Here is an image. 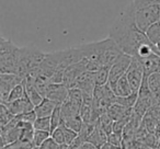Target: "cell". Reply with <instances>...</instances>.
<instances>
[{"label": "cell", "instance_id": "cell-1", "mask_svg": "<svg viewBox=\"0 0 160 149\" xmlns=\"http://www.w3.org/2000/svg\"><path fill=\"white\" fill-rule=\"evenodd\" d=\"M135 11L133 1H131L114 21L109 32V37L118 45L123 53L132 57H137L138 51L142 45H153L146 33L138 29Z\"/></svg>", "mask_w": 160, "mask_h": 149}, {"label": "cell", "instance_id": "cell-2", "mask_svg": "<svg viewBox=\"0 0 160 149\" xmlns=\"http://www.w3.org/2000/svg\"><path fill=\"white\" fill-rule=\"evenodd\" d=\"M45 56L46 53L36 47H20L13 73L25 78L30 71L41 66Z\"/></svg>", "mask_w": 160, "mask_h": 149}, {"label": "cell", "instance_id": "cell-3", "mask_svg": "<svg viewBox=\"0 0 160 149\" xmlns=\"http://www.w3.org/2000/svg\"><path fill=\"white\" fill-rule=\"evenodd\" d=\"M20 47L14 45L11 41L0 40V72L13 73L16 62L18 59V53Z\"/></svg>", "mask_w": 160, "mask_h": 149}, {"label": "cell", "instance_id": "cell-4", "mask_svg": "<svg viewBox=\"0 0 160 149\" xmlns=\"http://www.w3.org/2000/svg\"><path fill=\"white\" fill-rule=\"evenodd\" d=\"M135 20L138 29L146 33L151 25L160 21V5H151L136 9Z\"/></svg>", "mask_w": 160, "mask_h": 149}, {"label": "cell", "instance_id": "cell-5", "mask_svg": "<svg viewBox=\"0 0 160 149\" xmlns=\"http://www.w3.org/2000/svg\"><path fill=\"white\" fill-rule=\"evenodd\" d=\"M126 77L128 79V82L131 85L133 92H138L142 85V81L146 78L144 67L138 58L133 57L128 70L126 72Z\"/></svg>", "mask_w": 160, "mask_h": 149}, {"label": "cell", "instance_id": "cell-6", "mask_svg": "<svg viewBox=\"0 0 160 149\" xmlns=\"http://www.w3.org/2000/svg\"><path fill=\"white\" fill-rule=\"evenodd\" d=\"M133 60V57L126 54H123L111 67H110V78H109V83L108 85L110 87L114 86L116 83V81L123 77L124 75H126L127 70H128L131 62Z\"/></svg>", "mask_w": 160, "mask_h": 149}, {"label": "cell", "instance_id": "cell-7", "mask_svg": "<svg viewBox=\"0 0 160 149\" xmlns=\"http://www.w3.org/2000/svg\"><path fill=\"white\" fill-rule=\"evenodd\" d=\"M24 78L18 76L16 73H2L0 72V99L1 103L5 104L8 100L11 90L16 86L23 83Z\"/></svg>", "mask_w": 160, "mask_h": 149}, {"label": "cell", "instance_id": "cell-8", "mask_svg": "<svg viewBox=\"0 0 160 149\" xmlns=\"http://www.w3.org/2000/svg\"><path fill=\"white\" fill-rule=\"evenodd\" d=\"M87 71V68H86V64L85 62L80 60L79 62H76V64H72L70 66H68L65 70V76H64V85L66 86L67 88L71 89V88L75 87V83L77 81V79L80 77V75L82 72Z\"/></svg>", "mask_w": 160, "mask_h": 149}, {"label": "cell", "instance_id": "cell-9", "mask_svg": "<svg viewBox=\"0 0 160 149\" xmlns=\"http://www.w3.org/2000/svg\"><path fill=\"white\" fill-rule=\"evenodd\" d=\"M69 88H67L64 83H54L51 82L46 92L45 98L54 101L57 105H62V103L68 99Z\"/></svg>", "mask_w": 160, "mask_h": 149}, {"label": "cell", "instance_id": "cell-10", "mask_svg": "<svg viewBox=\"0 0 160 149\" xmlns=\"http://www.w3.org/2000/svg\"><path fill=\"white\" fill-rule=\"evenodd\" d=\"M8 107V109L10 110L13 115H22V114H25L28 112H31L34 110V104L31 102L29 98L27 96L22 99H19V100H16L13 102H10L6 104Z\"/></svg>", "mask_w": 160, "mask_h": 149}, {"label": "cell", "instance_id": "cell-11", "mask_svg": "<svg viewBox=\"0 0 160 149\" xmlns=\"http://www.w3.org/2000/svg\"><path fill=\"white\" fill-rule=\"evenodd\" d=\"M144 67L145 75L149 76L152 73H160V54L152 53L146 58L139 59Z\"/></svg>", "mask_w": 160, "mask_h": 149}, {"label": "cell", "instance_id": "cell-12", "mask_svg": "<svg viewBox=\"0 0 160 149\" xmlns=\"http://www.w3.org/2000/svg\"><path fill=\"white\" fill-rule=\"evenodd\" d=\"M57 107L58 105L54 101L44 98V100L40 104L34 107V111H35L38 117H51Z\"/></svg>", "mask_w": 160, "mask_h": 149}, {"label": "cell", "instance_id": "cell-13", "mask_svg": "<svg viewBox=\"0 0 160 149\" xmlns=\"http://www.w3.org/2000/svg\"><path fill=\"white\" fill-rule=\"evenodd\" d=\"M111 89L113 90V92L116 94V97H127L129 94L134 93L133 89H132L131 85L128 82L126 75H124L123 77H121L116 83L114 86H112Z\"/></svg>", "mask_w": 160, "mask_h": 149}, {"label": "cell", "instance_id": "cell-14", "mask_svg": "<svg viewBox=\"0 0 160 149\" xmlns=\"http://www.w3.org/2000/svg\"><path fill=\"white\" fill-rule=\"evenodd\" d=\"M87 142H91L94 146L98 147L99 149H101L108 142V134L105 133L101 127H99L98 125H97L96 128H94L93 132L91 133V135L89 136Z\"/></svg>", "mask_w": 160, "mask_h": 149}, {"label": "cell", "instance_id": "cell-15", "mask_svg": "<svg viewBox=\"0 0 160 149\" xmlns=\"http://www.w3.org/2000/svg\"><path fill=\"white\" fill-rule=\"evenodd\" d=\"M96 86H105L109 83L110 78V67H101L93 72Z\"/></svg>", "mask_w": 160, "mask_h": 149}, {"label": "cell", "instance_id": "cell-16", "mask_svg": "<svg viewBox=\"0 0 160 149\" xmlns=\"http://www.w3.org/2000/svg\"><path fill=\"white\" fill-rule=\"evenodd\" d=\"M146 35L148 40L152 43L155 46L160 44V21L152 24L148 30L146 31Z\"/></svg>", "mask_w": 160, "mask_h": 149}, {"label": "cell", "instance_id": "cell-17", "mask_svg": "<svg viewBox=\"0 0 160 149\" xmlns=\"http://www.w3.org/2000/svg\"><path fill=\"white\" fill-rule=\"evenodd\" d=\"M137 99H138V92H134V93L129 94L127 97H116L115 103L123 105V107H127V109H133L135 107L136 102H137Z\"/></svg>", "mask_w": 160, "mask_h": 149}, {"label": "cell", "instance_id": "cell-18", "mask_svg": "<svg viewBox=\"0 0 160 149\" xmlns=\"http://www.w3.org/2000/svg\"><path fill=\"white\" fill-rule=\"evenodd\" d=\"M25 96H27V93H25L24 85H23V83H21V85H18V86H16V87H14L13 89L11 90L9 97H8L7 102H6L5 104H7V103H10V102H13V101L19 100V99H22V98H24Z\"/></svg>", "mask_w": 160, "mask_h": 149}, {"label": "cell", "instance_id": "cell-19", "mask_svg": "<svg viewBox=\"0 0 160 149\" xmlns=\"http://www.w3.org/2000/svg\"><path fill=\"white\" fill-rule=\"evenodd\" d=\"M14 116L16 115H13L10 112V110L8 109L7 105L1 103V105H0V125H1V127L6 126L8 123L11 122Z\"/></svg>", "mask_w": 160, "mask_h": 149}, {"label": "cell", "instance_id": "cell-20", "mask_svg": "<svg viewBox=\"0 0 160 149\" xmlns=\"http://www.w3.org/2000/svg\"><path fill=\"white\" fill-rule=\"evenodd\" d=\"M51 138V132H44V131H36L34 132L33 136V144L35 147H41L47 139Z\"/></svg>", "mask_w": 160, "mask_h": 149}, {"label": "cell", "instance_id": "cell-21", "mask_svg": "<svg viewBox=\"0 0 160 149\" xmlns=\"http://www.w3.org/2000/svg\"><path fill=\"white\" fill-rule=\"evenodd\" d=\"M68 99L75 104L81 107L83 102V92L78 88H71V89H69Z\"/></svg>", "mask_w": 160, "mask_h": 149}, {"label": "cell", "instance_id": "cell-22", "mask_svg": "<svg viewBox=\"0 0 160 149\" xmlns=\"http://www.w3.org/2000/svg\"><path fill=\"white\" fill-rule=\"evenodd\" d=\"M33 125L36 131L51 132V117H38Z\"/></svg>", "mask_w": 160, "mask_h": 149}, {"label": "cell", "instance_id": "cell-23", "mask_svg": "<svg viewBox=\"0 0 160 149\" xmlns=\"http://www.w3.org/2000/svg\"><path fill=\"white\" fill-rule=\"evenodd\" d=\"M51 124V133L55 131L56 128H58L60 126V124H62V109H60V105H58L55 111H54V113L52 114Z\"/></svg>", "mask_w": 160, "mask_h": 149}, {"label": "cell", "instance_id": "cell-24", "mask_svg": "<svg viewBox=\"0 0 160 149\" xmlns=\"http://www.w3.org/2000/svg\"><path fill=\"white\" fill-rule=\"evenodd\" d=\"M33 142H23V140H17L14 142L7 145V146L2 147L1 149H34Z\"/></svg>", "mask_w": 160, "mask_h": 149}, {"label": "cell", "instance_id": "cell-25", "mask_svg": "<svg viewBox=\"0 0 160 149\" xmlns=\"http://www.w3.org/2000/svg\"><path fill=\"white\" fill-rule=\"evenodd\" d=\"M108 142L113 146L116 147H122L123 142H124V137H123L122 133H116V132H112L111 134L108 135Z\"/></svg>", "mask_w": 160, "mask_h": 149}, {"label": "cell", "instance_id": "cell-26", "mask_svg": "<svg viewBox=\"0 0 160 149\" xmlns=\"http://www.w3.org/2000/svg\"><path fill=\"white\" fill-rule=\"evenodd\" d=\"M60 126L62 127V129H64V134H65V140H66V145H70L73 142V140L76 139V138L78 137V134L76 131H73V129L69 128V127H67L65 124H60Z\"/></svg>", "mask_w": 160, "mask_h": 149}, {"label": "cell", "instance_id": "cell-27", "mask_svg": "<svg viewBox=\"0 0 160 149\" xmlns=\"http://www.w3.org/2000/svg\"><path fill=\"white\" fill-rule=\"evenodd\" d=\"M51 138L58 145H64L66 144V140H65V134L64 129L62 126H59L58 128H56L54 132L51 133Z\"/></svg>", "mask_w": 160, "mask_h": 149}, {"label": "cell", "instance_id": "cell-28", "mask_svg": "<svg viewBox=\"0 0 160 149\" xmlns=\"http://www.w3.org/2000/svg\"><path fill=\"white\" fill-rule=\"evenodd\" d=\"M133 3L135 9H139L151 5H160V0H133Z\"/></svg>", "mask_w": 160, "mask_h": 149}, {"label": "cell", "instance_id": "cell-29", "mask_svg": "<svg viewBox=\"0 0 160 149\" xmlns=\"http://www.w3.org/2000/svg\"><path fill=\"white\" fill-rule=\"evenodd\" d=\"M21 118V121H23V122H27V123H30V124H34L36 121V118H38V115H36L35 111H31V112H28V113L25 114H22V115H19Z\"/></svg>", "mask_w": 160, "mask_h": 149}, {"label": "cell", "instance_id": "cell-30", "mask_svg": "<svg viewBox=\"0 0 160 149\" xmlns=\"http://www.w3.org/2000/svg\"><path fill=\"white\" fill-rule=\"evenodd\" d=\"M77 149H99V148L97 146H94L93 144H91V142H83V144L80 145Z\"/></svg>", "mask_w": 160, "mask_h": 149}, {"label": "cell", "instance_id": "cell-31", "mask_svg": "<svg viewBox=\"0 0 160 149\" xmlns=\"http://www.w3.org/2000/svg\"><path fill=\"white\" fill-rule=\"evenodd\" d=\"M101 149H123V148H122V147L113 146V145H111V144H109V142H107V144H105L104 146H103Z\"/></svg>", "mask_w": 160, "mask_h": 149}, {"label": "cell", "instance_id": "cell-32", "mask_svg": "<svg viewBox=\"0 0 160 149\" xmlns=\"http://www.w3.org/2000/svg\"><path fill=\"white\" fill-rule=\"evenodd\" d=\"M159 147H160V140H159Z\"/></svg>", "mask_w": 160, "mask_h": 149}]
</instances>
